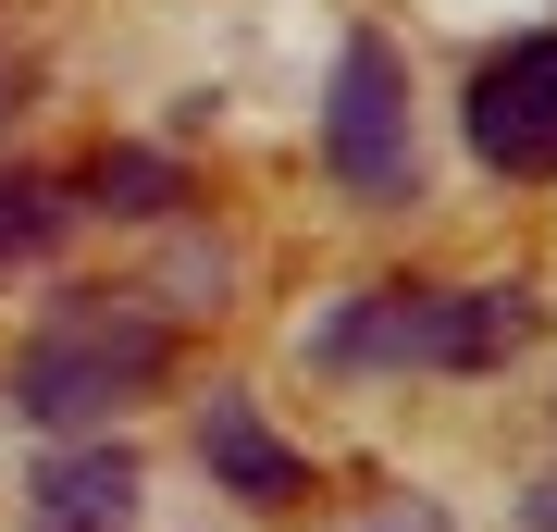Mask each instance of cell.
Segmentation results:
<instances>
[{
  "mask_svg": "<svg viewBox=\"0 0 557 532\" xmlns=\"http://www.w3.org/2000/svg\"><path fill=\"white\" fill-rule=\"evenodd\" d=\"M100 211H174V161L161 149H112L100 161Z\"/></svg>",
  "mask_w": 557,
  "mask_h": 532,
  "instance_id": "9c48e42d",
  "label": "cell"
},
{
  "mask_svg": "<svg viewBox=\"0 0 557 532\" xmlns=\"http://www.w3.org/2000/svg\"><path fill=\"white\" fill-rule=\"evenodd\" d=\"M62 211H75L62 186H38V174H0V273H13V260H38V248L62 236Z\"/></svg>",
  "mask_w": 557,
  "mask_h": 532,
  "instance_id": "ba28073f",
  "label": "cell"
},
{
  "mask_svg": "<svg viewBox=\"0 0 557 532\" xmlns=\"http://www.w3.org/2000/svg\"><path fill=\"white\" fill-rule=\"evenodd\" d=\"M533 285H446V359L434 372H496L508 347H533Z\"/></svg>",
  "mask_w": 557,
  "mask_h": 532,
  "instance_id": "52a82bcc",
  "label": "cell"
},
{
  "mask_svg": "<svg viewBox=\"0 0 557 532\" xmlns=\"http://www.w3.org/2000/svg\"><path fill=\"white\" fill-rule=\"evenodd\" d=\"M322 161L359 211H409L421 198V137H409V62L384 38L335 50V99H322Z\"/></svg>",
  "mask_w": 557,
  "mask_h": 532,
  "instance_id": "7a4b0ae2",
  "label": "cell"
},
{
  "mask_svg": "<svg viewBox=\"0 0 557 532\" xmlns=\"http://www.w3.org/2000/svg\"><path fill=\"white\" fill-rule=\"evenodd\" d=\"M310 359L322 372H434L446 359V285H372V297H347L335 322L310 335Z\"/></svg>",
  "mask_w": 557,
  "mask_h": 532,
  "instance_id": "277c9868",
  "label": "cell"
},
{
  "mask_svg": "<svg viewBox=\"0 0 557 532\" xmlns=\"http://www.w3.org/2000/svg\"><path fill=\"white\" fill-rule=\"evenodd\" d=\"M199 471L236 495V508H298V495H310L298 446H285L273 421L248 409V396H211V409H199Z\"/></svg>",
  "mask_w": 557,
  "mask_h": 532,
  "instance_id": "5b68a950",
  "label": "cell"
},
{
  "mask_svg": "<svg viewBox=\"0 0 557 532\" xmlns=\"http://www.w3.org/2000/svg\"><path fill=\"white\" fill-rule=\"evenodd\" d=\"M372 532H446V520H434V508H384Z\"/></svg>",
  "mask_w": 557,
  "mask_h": 532,
  "instance_id": "30bf717a",
  "label": "cell"
},
{
  "mask_svg": "<svg viewBox=\"0 0 557 532\" xmlns=\"http://www.w3.org/2000/svg\"><path fill=\"white\" fill-rule=\"evenodd\" d=\"M137 520V458L124 446H62L25 483V532H124Z\"/></svg>",
  "mask_w": 557,
  "mask_h": 532,
  "instance_id": "8992f818",
  "label": "cell"
},
{
  "mask_svg": "<svg viewBox=\"0 0 557 532\" xmlns=\"http://www.w3.org/2000/svg\"><path fill=\"white\" fill-rule=\"evenodd\" d=\"M533 532H557V483H545V495H533Z\"/></svg>",
  "mask_w": 557,
  "mask_h": 532,
  "instance_id": "8fae6325",
  "label": "cell"
},
{
  "mask_svg": "<svg viewBox=\"0 0 557 532\" xmlns=\"http://www.w3.org/2000/svg\"><path fill=\"white\" fill-rule=\"evenodd\" d=\"M471 149L496 174H557V38H508L496 62L471 75Z\"/></svg>",
  "mask_w": 557,
  "mask_h": 532,
  "instance_id": "3957f363",
  "label": "cell"
},
{
  "mask_svg": "<svg viewBox=\"0 0 557 532\" xmlns=\"http://www.w3.org/2000/svg\"><path fill=\"white\" fill-rule=\"evenodd\" d=\"M161 359H174V335H161L149 310H124V297H62L38 335L13 347V409L50 421V434H75V421H112L124 396H149Z\"/></svg>",
  "mask_w": 557,
  "mask_h": 532,
  "instance_id": "6da1fadb",
  "label": "cell"
}]
</instances>
